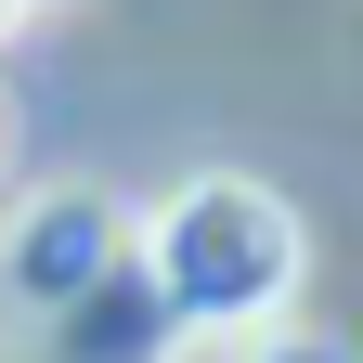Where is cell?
Segmentation results:
<instances>
[{"label":"cell","mask_w":363,"mask_h":363,"mask_svg":"<svg viewBox=\"0 0 363 363\" xmlns=\"http://www.w3.org/2000/svg\"><path fill=\"white\" fill-rule=\"evenodd\" d=\"M272 363H298V350H272Z\"/></svg>","instance_id":"cell-5"},{"label":"cell","mask_w":363,"mask_h":363,"mask_svg":"<svg viewBox=\"0 0 363 363\" xmlns=\"http://www.w3.org/2000/svg\"><path fill=\"white\" fill-rule=\"evenodd\" d=\"M26 13H39V0H0V39H13V26H26Z\"/></svg>","instance_id":"cell-4"},{"label":"cell","mask_w":363,"mask_h":363,"mask_svg":"<svg viewBox=\"0 0 363 363\" xmlns=\"http://www.w3.org/2000/svg\"><path fill=\"white\" fill-rule=\"evenodd\" d=\"M104 234H117L104 195H39V208L13 220V298H39V311H52V298H91L104 259H117Z\"/></svg>","instance_id":"cell-2"},{"label":"cell","mask_w":363,"mask_h":363,"mask_svg":"<svg viewBox=\"0 0 363 363\" xmlns=\"http://www.w3.org/2000/svg\"><path fill=\"white\" fill-rule=\"evenodd\" d=\"M143 259H156V298L182 325H259V311L298 286V220L272 208L259 182H182L156 208Z\"/></svg>","instance_id":"cell-1"},{"label":"cell","mask_w":363,"mask_h":363,"mask_svg":"<svg viewBox=\"0 0 363 363\" xmlns=\"http://www.w3.org/2000/svg\"><path fill=\"white\" fill-rule=\"evenodd\" d=\"M0 169H13V91H0Z\"/></svg>","instance_id":"cell-3"}]
</instances>
